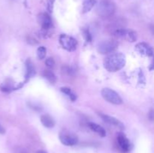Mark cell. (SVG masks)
<instances>
[{
	"mask_svg": "<svg viewBox=\"0 0 154 153\" xmlns=\"http://www.w3.org/2000/svg\"><path fill=\"white\" fill-rule=\"evenodd\" d=\"M45 64L48 66L49 68L54 67V64H55V62H54V58H47L46 61H45Z\"/></svg>",
	"mask_w": 154,
	"mask_h": 153,
	"instance_id": "obj_19",
	"label": "cell"
},
{
	"mask_svg": "<svg viewBox=\"0 0 154 153\" xmlns=\"http://www.w3.org/2000/svg\"><path fill=\"white\" fill-rule=\"evenodd\" d=\"M61 92L64 93V94H66L67 96H69V98L72 100V101L76 100V94L71 90L70 88H68V87H63V88H61Z\"/></svg>",
	"mask_w": 154,
	"mask_h": 153,
	"instance_id": "obj_16",
	"label": "cell"
},
{
	"mask_svg": "<svg viewBox=\"0 0 154 153\" xmlns=\"http://www.w3.org/2000/svg\"><path fill=\"white\" fill-rule=\"evenodd\" d=\"M41 122H42V124H43L45 127L48 128H53L55 124V122H54V118L51 116H50L49 115H42L41 116Z\"/></svg>",
	"mask_w": 154,
	"mask_h": 153,
	"instance_id": "obj_13",
	"label": "cell"
},
{
	"mask_svg": "<svg viewBox=\"0 0 154 153\" xmlns=\"http://www.w3.org/2000/svg\"><path fill=\"white\" fill-rule=\"evenodd\" d=\"M38 20L42 28L45 30H48L51 28L52 26V20L50 15L47 13H42L38 16Z\"/></svg>",
	"mask_w": 154,
	"mask_h": 153,
	"instance_id": "obj_8",
	"label": "cell"
},
{
	"mask_svg": "<svg viewBox=\"0 0 154 153\" xmlns=\"http://www.w3.org/2000/svg\"><path fill=\"white\" fill-rule=\"evenodd\" d=\"M44 76H45V77L48 81H50L51 82H53V83L55 82L56 80H57V77H56L55 74L50 70H45V73H44Z\"/></svg>",
	"mask_w": 154,
	"mask_h": 153,
	"instance_id": "obj_17",
	"label": "cell"
},
{
	"mask_svg": "<svg viewBox=\"0 0 154 153\" xmlns=\"http://www.w3.org/2000/svg\"><path fill=\"white\" fill-rule=\"evenodd\" d=\"M126 64V56L121 52L109 54L104 60V67L110 72L121 70Z\"/></svg>",
	"mask_w": 154,
	"mask_h": 153,
	"instance_id": "obj_1",
	"label": "cell"
},
{
	"mask_svg": "<svg viewBox=\"0 0 154 153\" xmlns=\"http://www.w3.org/2000/svg\"><path fill=\"white\" fill-rule=\"evenodd\" d=\"M36 153H47V152L45 151H44V150H39V151H38Z\"/></svg>",
	"mask_w": 154,
	"mask_h": 153,
	"instance_id": "obj_21",
	"label": "cell"
},
{
	"mask_svg": "<svg viewBox=\"0 0 154 153\" xmlns=\"http://www.w3.org/2000/svg\"><path fill=\"white\" fill-rule=\"evenodd\" d=\"M117 143L120 149L124 152H128L131 148V144L128 138L123 134H119L117 136Z\"/></svg>",
	"mask_w": 154,
	"mask_h": 153,
	"instance_id": "obj_10",
	"label": "cell"
},
{
	"mask_svg": "<svg viewBox=\"0 0 154 153\" xmlns=\"http://www.w3.org/2000/svg\"><path fill=\"white\" fill-rule=\"evenodd\" d=\"M96 4V0H85L83 3L82 13L85 14L90 11Z\"/></svg>",
	"mask_w": 154,
	"mask_h": 153,
	"instance_id": "obj_14",
	"label": "cell"
},
{
	"mask_svg": "<svg viewBox=\"0 0 154 153\" xmlns=\"http://www.w3.org/2000/svg\"><path fill=\"white\" fill-rule=\"evenodd\" d=\"M114 35L117 37L125 38L131 42H134L137 39L136 33L132 30L126 29V28H118L114 32Z\"/></svg>",
	"mask_w": 154,
	"mask_h": 153,
	"instance_id": "obj_7",
	"label": "cell"
},
{
	"mask_svg": "<svg viewBox=\"0 0 154 153\" xmlns=\"http://www.w3.org/2000/svg\"><path fill=\"white\" fill-rule=\"evenodd\" d=\"M26 77H32L35 74V68L33 67V64L29 59L26 61Z\"/></svg>",
	"mask_w": 154,
	"mask_h": 153,
	"instance_id": "obj_15",
	"label": "cell"
},
{
	"mask_svg": "<svg viewBox=\"0 0 154 153\" xmlns=\"http://www.w3.org/2000/svg\"><path fill=\"white\" fill-rule=\"evenodd\" d=\"M102 96L106 101L115 105H120L123 103L121 97L114 90L105 88L102 90Z\"/></svg>",
	"mask_w": 154,
	"mask_h": 153,
	"instance_id": "obj_3",
	"label": "cell"
},
{
	"mask_svg": "<svg viewBox=\"0 0 154 153\" xmlns=\"http://www.w3.org/2000/svg\"><path fill=\"white\" fill-rule=\"evenodd\" d=\"M60 140L62 143L67 146H72L78 142V138L76 135L68 131H62L60 134Z\"/></svg>",
	"mask_w": 154,
	"mask_h": 153,
	"instance_id": "obj_6",
	"label": "cell"
},
{
	"mask_svg": "<svg viewBox=\"0 0 154 153\" xmlns=\"http://www.w3.org/2000/svg\"><path fill=\"white\" fill-rule=\"evenodd\" d=\"M88 125L89 127H90V128L93 131L96 132V134H98L100 136H102V137H104V136H106V131H105V130L102 127V126L99 125L98 124H96V123L93 122L89 123Z\"/></svg>",
	"mask_w": 154,
	"mask_h": 153,
	"instance_id": "obj_12",
	"label": "cell"
},
{
	"mask_svg": "<svg viewBox=\"0 0 154 153\" xmlns=\"http://www.w3.org/2000/svg\"><path fill=\"white\" fill-rule=\"evenodd\" d=\"M115 4L108 0H102L96 5V11L99 16L108 17L115 12Z\"/></svg>",
	"mask_w": 154,
	"mask_h": 153,
	"instance_id": "obj_2",
	"label": "cell"
},
{
	"mask_svg": "<svg viewBox=\"0 0 154 153\" xmlns=\"http://www.w3.org/2000/svg\"><path fill=\"white\" fill-rule=\"evenodd\" d=\"M46 48L45 46H39L37 50V56L39 59H43L46 56Z\"/></svg>",
	"mask_w": 154,
	"mask_h": 153,
	"instance_id": "obj_18",
	"label": "cell"
},
{
	"mask_svg": "<svg viewBox=\"0 0 154 153\" xmlns=\"http://www.w3.org/2000/svg\"><path fill=\"white\" fill-rule=\"evenodd\" d=\"M135 50L139 52L140 54L145 56H153V51L152 49L151 46L147 44L144 43H138V44L135 46Z\"/></svg>",
	"mask_w": 154,
	"mask_h": 153,
	"instance_id": "obj_9",
	"label": "cell"
},
{
	"mask_svg": "<svg viewBox=\"0 0 154 153\" xmlns=\"http://www.w3.org/2000/svg\"><path fill=\"white\" fill-rule=\"evenodd\" d=\"M60 43L63 49L72 52L76 50L78 46V42L74 38L68 35V34H63L60 37Z\"/></svg>",
	"mask_w": 154,
	"mask_h": 153,
	"instance_id": "obj_5",
	"label": "cell"
},
{
	"mask_svg": "<svg viewBox=\"0 0 154 153\" xmlns=\"http://www.w3.org/2000/svg\"><path fill=\"white\" fill-rule=\"evenodd\" d=\"M54 2H55V0H48V10L50 13L53 11Z\"/></svg>",
	"mask_w": 154,
	"mask_h": 153,
	"instance_id": "obj_20",
	"label": "cell"
},
{
	"mask_svg": "<svg viewBox=\"0 0 154 153\" xmlns=\"http://www.w3.org/2000/svg\"><path fill=\"white\" fill-rule=\"evenodd\" d=\"M118 43L115 40H105L98 44L97 50L101 54H109L117 50Z\"/></svg>",
	"mask_w": 154,
	"mask_h": 153,
	"instance_id": "obj_4",
	"label": "cell"
},
{
	"mask_svg": "<svg viewBox=\"0 0 154 153\" xmlns=\"http://www.w3.org/2000/svg\"><path fill=\"white\" fill-rule=\"evenodd\" d=\"M100 116L102 117V120L104 122H105L108 124H111V125L116 126L117 128H123L124 126L123 124L120 121H119L117 118H114V117L111 116L105 115V114H100Z\"/></svg>",
	"mask_w": 154,
	"mask_h": 153,
	"instance_id": "obj_11",
	"label": "cell"
}]
</instances>
